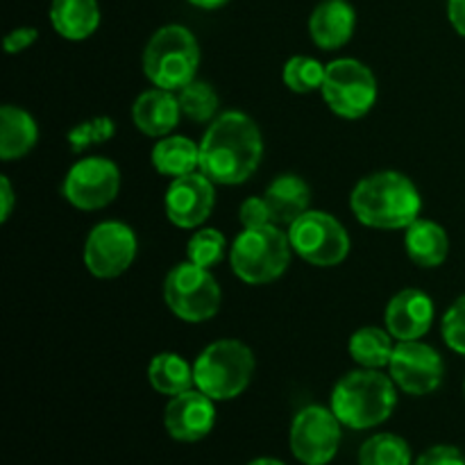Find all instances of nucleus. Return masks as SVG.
I'll return each instance as SVG.
<instances>
[{
    "label": "nucleus",
    "mask_w": 465,
    "mask_h": 465,
    "mask_svg": "<svg viewBox=\"0 0 465 465\" xmlns=\"http://www.w3.org/2000/svg\"><path fill=\"white\" fill-rule=\"evenodd\" d=\"M263 136L252 116L223 112L213 118L200 141V171L216 186H239L259 171Z\"/></svg>",
    "instance_id": "obj_1"
},
{
    "label": "nucleus",
    "mask_w": 465,
    "mask_h": 465,
    "mask_svg": "<svg viewBox=\"0 0 465 465\" xmlns=\"http://www.w3.org/2000/svg\"><path fill=\"white\" fill-rule=\"evenodd\" d=\"M350 209L371 230H407L420 218L422 195L411 177L400 171H377L354 184Z\"/></svg>",
    "instance_id": "obj_2"
},
{
    "label": "nucleus",
    "mask_w": 465,
    "mask_h": 465,
    "mask_svg": "<svg viewBox=\"0 0 465 465\" xmlns=\"http://www.w3.org/2000/svg\"><path fill=\"white\" fill-rule=\"evenodd\" d=\"M395 404L398 386L393 377L372 368H357L336 381L330 407L343 427L361 431L389 420Z\"/></svg>",
    "instance_id": "obj_3"
},
{
    "label": "nucleus",
    "mask_w": 465,
    "mask_h": 465,
    "mask_svg": "<svg viewBox=\"0 0 465 465\" xmlns=\"http://www.w3.org/2000/svg\"><path fill=\"white\" fill-rule=\"evenodd\" d=\"M141 64L153 86L177 94L198 77L200 44L189 27L171 23L150 36Z\"/></svg>",
    "instance_id": "obj_4"
},
{
    "label": "nucleus",
    "mask_w": 465,
    "mask_h": 465,
    "mask_svg": "<svg viewBox=\"0 0 465 465\" xmlns=\"http://www.w3.org/2000/svg\"><path fill=\"white\" fill-rule=\"evenodd\" d=\"M257 359L250 345L236 339H221L209 343L193 363L195 389L216 402H227L250 386Z\"/></svg>",
    "instance_id": "obj_5"
},
{
    "label": "nucleus",
    "mask_w": 465,
    "mask_h": 465,
    "mask_svg": "<svg viewBox=\"0 0 465 465\" xmlns=\"http://www.w3.org/2000/svg\"><path fill=\"white\" fill-rule=\"evenodd\" d=\"M291 252L289 232H282L280 225L250 227L232 243L230 266L243 284L263 286L284 275Z\"/></svg>",
    "instance_id": "obj_6"
},
{
    "label": "nucleus",
    "mask_w": 465,
    "mask_h": 465,
    "mask_svg": "<svg viewBox=\"0 0 465 465\" xmlns=\"http://www.w3.org/2000/svg\"><path fill=\"white\" fill-rule=\"evenodd\" d=\"M163 302L173 316L198 325L212 321L221 312L223 291L209 268H200L191 262H182L168 271L163 280Z\"/></svg>",
    "instance_id": "obj_7"
},
{
    "label": "nucleus",
    "mask_w": 465,
    "mask_h": 465,
    "mask_svg": "<svg viewBox=\"0 0 465 465\" xmlns=\"http://www.w3.org/2000/svg\"><path fill=\"white\" fill-rule=\"evenodd\" d=\"M322 100L336 116L359 121L377 103V77L371 68L354 57H341L327 64L322 82Z\"/></svg>",
    "instance_id": "obj_8"
},
{
    "label": "nucleus",
    "mask_w": 465,
    "mask_h": 465,
    "mask_svg": "<svg viewBox=\"0 0 465 465\" xmlns=\"http://www.w3.org/2000/svg\"><path fill=\"white\" fill-rule=\"evenodd\" d=\"M289 241L300 259L316 268H334L350 254L348 230L336 216L309 209L289 227Z\"/></svg>",
    "instance_id": "obj_9"
},
{
    "label": "nucleus",
    "mask_w": 465,
    "mask_h": 465,
    "mask_svg": "<svg viewBox=\"0 0 465 465\" xmlns=\"http://www.w3.org/2000/svg\"><path fill=\"white\" fill-rule=\"evenodd\" d=\"M139 252L134 230L121 221H103L91 227L84 239V268L98 280H116L125 275Z\"/></svg>",
    "instance_id": "obj_10"
},
{
    "label": "nucleus",
    "mask_w": 465,
    "mask_h": 465,
    "mask_svg": "<svg viewBox=\"0 0 465 465\" xmlns=\"http://www.w3.org/2000/svg\"><path fill=\"white\" fill-rule=\"evenodd\" d=\"M341 427L343 422L331 407L309 404L300 409L291 422V452L304 465H327L339 452Z\"/></svg>",
    "instance_id": "obj_11"
},
{
    "label": "nucleus",
    "mask_w": 465,
    "mask_h": 465,
    "mask_svg": "<svg viewBox=\"0 0 465 465\" xmlns=\"http://www.w3.org/2000/svg\"><path fill=\"white\" fill-rule=\"evenodd\" d=\"M121 191V171L107 157L77 159L68 168L62 184V195L80 212H98L109 207Z\"/></svg>",
    "instance_id": "obj_12"
},
{
    "label": "nucleus",
    "mask_w": 465,
    "mask_h": 465,
    "mask_svg": "<svg viewBox=\"0 0 465 465\" xmlns=\"http://www.w3.org/2000/svg\"><path fill=\"white\" fill-rule=\"evenodd\" d=\"M389 375L402 393L420 398L440 389L445 363L439 350L422 341H398L389 363Z\"/></svg>",
    "instance_id": "obj_13"
},
{
    "label": "nucleus",
    "mask_w": 465,
    "mask_h": 465,
    "mask_svg": "<svg viewBox=\"0 0 465 465\" xmlns=\"http://www.w3.org/2000/svg\"><path fill=\"white\" fill-rule=\"evenodd\" d=\"M213 207H216V184L203 171L171 180L163 195L168 221L180 230L203 227L212 216Z\"/></svg>",
    "instance_id": "obj_14"
},
{
    "label": "nucleus",
    "mask_w": 465,
    "mask_h": 465,
    "mask_svg": "<svg viewBox=\"0 0 465 465\" xmlns=\"http://www.w3.org/2000/svg\"><path fill=\"white\" fill-rule=\"evenodd\" d=\"M216 400L204 395L200 389L184 391L171 398L163 411V427L171 439L180 443L203 440L216 425Z\"/></svg>",
    "instance_id": "obj_15"
},
{
    "label": "nucleus",
    "mask_w": 465,
    "mask_h": 465,
    "mask_svg": "<svg viewBox=\"0 0 465 465\" xmlns=\"http://www.w3.org/2000/svg\"><path fill=\"white\" fill-rule=\"evenodd\" d=\"M434 300L420 289H404L386 304L384 322L395 341H420L434 325Z\"/></svg>",
    "instance_id": "obj_16"
},
{
    "label": "nucleus",
    "mask_w": 465,
    "mask_h": 465,
    "mask_svg": "<svg viewBox=\"0 0 465 465\" xmlns=\"http://www.w3.org/2000/svg\"><path fill=\"white\" fill-rule=\"evenodd\" d=\"M357 27V12L348 0H321L309 16V36L321 50H341Z\"/></svg>",
    "instance_id": "obj_17"
},
{
    "label": "nucleus",
    "mask_w": 465,
    "mask_h": 465,
    "mask_svg": "<svg viewBox=\"0 0 465 465\" xmlns=\"http://www.w3.org/2000/svg\"><path fill=\"white\" fill-rule=\"evenodd\" d=\"M180 118L182 109L175 91L154 86V89L136 95L134 104H132V121H134L136 130L150 139H162V136L171 134Z\"/></svg>",
    "instance_id": "obj_18"
},
{
    "label": "nucleus",
    "mask_w": 465,
    "mask_h": 465,
    "mask_svg": "<svg viewBox=\"0 0 465 465\" xmlns=\"http://www.w3.org/2000/svg\"><path fill=\"white\" fill-rule=\"evenodd\" d=\"M268 207H271L272 223L275 225L291 227L302 213L309 212L312 204V186L307 180L295 173H284L277 175L263 191Z\"/></svg>",
    "instance_id": "obj_19"
},
{
    "label": "nucleus",
    "mask_w": 465,
    "mask_h": 465,
    "mask_svg": "<svg viewBox=\"0 0 465 465\" xmlns=\"http://www.w3.org/2000/svg\"><path fill=\"white\" fill-rule=\"evenodd\" d=\"M404 248L416 266L439 268L450 254V236L436 221L418 218L404 230Z\"/></svg>",
    "instance_id": "obj_20"
},
{
    "label": "nucleus",
    "mask_w": 465,
    "mask_h": 465,
    "mask_svg": "<svg viewBox=\"0 0 465 465\" xmlns=\"http://www.w3.org/2000/svg\"><path fill=\"white\" fill-rule=\"evenodd\" d=\"M39 143V125L35 116L16 104H3L0 109V159L16 162L30 154Z\"/></svg>",
    "instance_id": "obj_21"
},
{
    "label": "nucleus",
    "mask_w": 465,
    "mask_h": 465,
    "mask_svg": "<svg viewBox=\"0 0 465 465\" xmlns=\"http://www.w3.org/2000/svg\"><path fill=\"white\" fill-rule=\"evenodd\" d=\"M50 25L68 41H84L95 35L100 25L98 0H53Z\"/></svg>",
    "instance_id": "obj_22"
},
{
    "label": "nucleus",
    "mask_w": 465,
    "mask_h": 465,
    "mask_svg": "<svg viewBox=\"0 0 465 465\" xmlns=\"http://www.w3.org/2000/svg\"><path fill=\"white\" fill-rule=\"evenodd\" d=\"M150 162H153V168L159 175L168 177V180H177V177L200 171V145L193 139L182 134L162 136L153 145Z\"/></svg>",
    "instance_id": "obj_23"
},
{
    "label": "nucleus",
    "mask_w": 465,
    "mask_h": 465,
    "mask_svg": "<svg viewBox=\"0 0 465 465\" xmlns=\"http://www.w3.org/2000/svg\"><path fill=\"white\" fill-rule=\"evenodd\" d=\"M395 339L389 330H381L377 325L359 327L350 336L348 352L359 368H372V371H384L389 368L393 357Z\"/></svg>",
    "instance_id": "obj_24"
},
{
    "label": "nucleus",
    "mask_w": 465,
    "mask_h": 465,
    "mask_svg": "<svg viewBox=\"0 0 465 465\" xmlns=\"http://www.w3.org/2000/svg\"><path fill=\"white\" fill-rule=\"evenodd\" d=\"M148 380L157 393L168 395V398H175L195 386L193 366H189L186 359L175 352L154 354L148 363Z\"/></svg>",
    "instance_id": "obj_25"
},
{
    "label": "nucleus",
    "mask_w": 465,
    "mask_h": 465,
    "mask_svg": "<svg viewBox=\"0 0 465 465\" xmlns=\"http://www.w3.org/2000/svg\"><path fill=\"white\" fill-rule=\"evenodd\" d=\"M177 100H180L182 116L189 118L195 125H209L218 116V107H221L216 89L198 77L177 91Z\"/></svg>",
    "instance_id": "obj_26"
},
{
    "label": "nucleus",
    "mask_w": 465,
    "mask_h": 465,
    "mask_svg": "<svg viewBox=\"0 0 465 465\" xmlns=\"http://www.w3.org/2000/svg\"><path fill=\"white\" fill-rule=\"evenodd\" d=\"M359 465H411V448L402 436L375 434L359 450Z\"/></svg>",
    "instance_id": "obj_27"
},
{
    "label": "nucleus",
    "mask_w": 465,
    "mask_h": 465,
    "mask_svg": "<svg viewBox=\"0 0 465 465\" xmlns=\"http://www.w3.org/2000/svg\"><path fill=\"white\" fill-rule=\"evenodd\" d=\"M327 66L318 62L316 57H307V54H295L282 68V80L284 86L293 94H313V91L322 89L325 82Z\"/></svg>",
    "instance_id": "obj_28"
},
{
    "label": "nucleus",
    "mask_w": 465,
    "mask_h": 465,
    "mask_svg": "<svg viewBox=\"0 0 465 465\" xmlns=\"http://www.w3.org/2000/svg\"><path fill=\"white\" fill-rule=\"evenodd\" d=\"M227 252V239L216 227H198L186 241V262L200 268H213Z\"/></svg>",
    "instance_id": "obj_29"
},
{
    "label": "nucleus",
    "mask_w": 465,
    "mask_h": 465,
    "mask_svg": "<svg viewBox=\"0 0 465 465\" xmlns=\"http://www.w3.org/2000/svg\"><path fill=\"white\" fill-rule=\"evenodd\" d=\"M114 134H116V123H114V118L95 116L71 127L66 134V141L71 153L82 154L89 148H94V145H103L107 141H112Z\"/></svg>",
    "instance_id": "obj_30"
},
{
    "label": "nucleus",
    "mask_w": 465,
    "mask_h": 465,
    "mask_svg": "<svg viewBox=\"0 0 465 465\" xmlns=\"http://www.w3.org/2000/svg\"><path fill=\"white\" fill-rule=\"evenodd\" d=\"M440 334L452 352L465 357V295L454 300L440 318Z\"/></svg>",
    "instance_id": "obj_31"
},
{
    "label": "nucleus",
    "mask_w": 465,
    "mask_h": 465,
    "mask_svg": "<svg viewBox=\"0 0 465 465\" xmlns=\"http://www.w3.org/2000/svg\"><path fill=\"white\" fill-rule=\"evenodd\" d=\"M239 223L243 225V230H250V227H263V225H275L272 223L271 207H268L266 198H245L239 207Z\"/></svg>",
    "instance_id": "obj_32"
},
{
    "label": "nucleus",
    "mask_w": 465,
    "mask_h": 465,
    "mask_svg": "<svg viewBox=\"0 0 465 465\" xmlns=\"http://www.w3.org/2000/svg\"><path fill=\"white\" fill-rule=\"evenodd\" d=\"M416 465H465V454L454 445H436L422 452Z\"/></svg>",
    "instance_id": "obj_33"
},
{
    "label": "nucleus",
    "mask_w": 465,
    "mask_h": 465,
    "mask_svg": "<svg viewBox=\"0 0 465 465\" xmlns=\"http://www.w3.org/2000/svg\"><path fill=\"white\" fill-rule=\"evenodd\" d=\"M39 39V30L36 27H14L12 32H7V36H5V53L7 54H18L23 53V50L30 48L35 41Z\"/></svg>",
    "instance_id": "obj_34"
},
{
    "label": "nucleus",
    "mask_w": 465,
    "mask_h": 465,
    "mask_svg": "<svg viewBox=\"0 0 465 465\" xmlns=\"http://www.w3.org/2000/svg\"><path fill=\"white\" fill-rule=\"evenodd\" d=\"M0 200H3V209H0V223H7L16 204V195H14L12 182L7 175H0Z\"/></svg>",
    "instance_id": "obj_35"
},
{
    "label": "nucleus",
    "mask_w": 465,
    "mask_h": 465,
    "mask_svg": "<svg viewBox=\"0 0 465 465\" xmlns=\"http://www.w3.org/2000/svg\"><path fill=\"white\" fill-rule=\"evenodd\" d=\"M448 18L465 39V0H448Z\"/></svg>",
    "instance_id": "obj_36"
},
{
    "label": "nucleus",
    "mask_w": 465,
    "mask_h": 465,
    "mask_svg": "<svg viewBox=\"0 0 465 465\" xmlns=\"http://www.w3.org/2000/svg\"><path fill=\"white\" fill-rule=\"evenodd\" d=\"M186 3H191L198 9H218L223 7V5L230 3V0H186Z\"/></svg>",
    "instance_id": "obj_37"
},
{
    "label": "nucleus",
    "mask_w": 465,
    "mask_h": 465,
    "mask_svg": "<svg viewBox=\"0 0 465 465\" xmlns=\"http://www.w3.org/2000/svg\"><path fill=\"white\" fill-rule=\"evenodd\" d=\"M248 465H284V463L277 461V459H257V461H252Z\"/></svg>",
    "instance_id": "obj_38"
},
{
    "label": "nucleus",
    "mask_w": 465,
    "mask_h": 465,
    "mask_svg": "<svg viewBox=\"0 0 465 465\" xmlns=\"http://www.w3.org/2000/svg\"><path fill=\"white\" fill-rule=\"evenodd\" d=\"M463 395H465V380H463Z\"/></svg>",
    "instance_id": "obj_39"
}]
</instances>
